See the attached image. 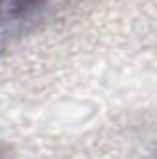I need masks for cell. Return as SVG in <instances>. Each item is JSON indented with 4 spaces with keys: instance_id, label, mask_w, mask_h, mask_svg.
Masks as SVG:
<instances>
[{
    "instance_id": "obj_1",
    "label": "cell",
    "mask_w": 157,
    "mask_h": 159,
    "mask_svg": "<svg viewBox=\"0 0 157 159\" xmlns=\"http://www.w3.org/2000/svg\"><path fill=\"white\" fill-rule=\"evenodd\" d=\"M46 4L48 0H0V26L32 20Z\"/></svg>"
}]
</instances>
